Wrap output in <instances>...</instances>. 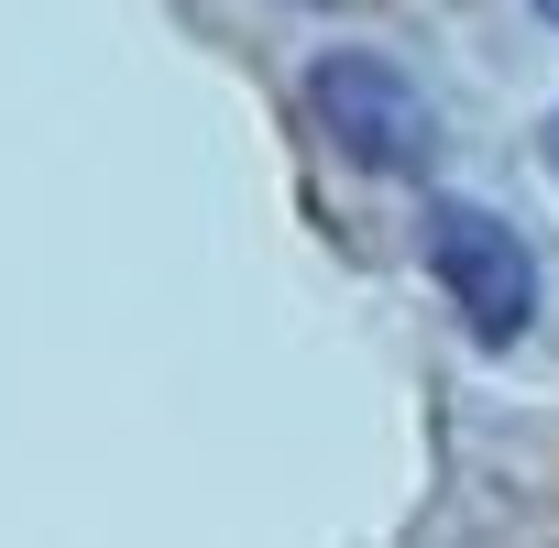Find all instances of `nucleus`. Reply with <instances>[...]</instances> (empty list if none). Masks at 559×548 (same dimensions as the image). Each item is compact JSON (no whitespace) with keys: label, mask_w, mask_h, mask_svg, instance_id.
I'll return each mask as SVG.
<instances>
[{"label":"nucleus","mask_w":559,"mask_h":548,"mask_svg":"<svg viewBox=\"0 0 559 548\" xmlns=\"http://www.w3.org/2000/svg\"><path fill=\"white\" fill-rule=\"evenodd\" d=\"M548 176H559V110H548Z\"/></svg>","instance_id":"nucleus-3"},{"label":"nucleus","mask_w":559,"mask_h":548,"mask_svg":"<svg viewBox=\"0 0 559 548\" xmlns=\"http://www.w3.org/2000/svg\"><path fill=\"white\" fill-rule=\"evenodd\" d=\"M308 110H319V132H330L362 176H428V165H439V99H428L395 56H373V45L319 56V67H308Z\"/></svg>","instance_id":"nucleus-1"},{"label":"nucleus","mask_w":559,"mask_h":548,"mask_svg":"<svg viewBox=\"0 0 559 548\" xmlns=\"http://www.w3.org/2000/svg\"><path fill=\"white\" fill-rule=\"evenodd\" d=\"M428 274H439V297L461 308V330H472L483 352L526 341V319H537V252H526V230H515L504 209L439 198V209H428Z\"/></svg>","instance_id":"nucleus-2"},{"label":"nucleus","mask_w":559,"mask_h":548,"mask_svg":"<svg viewBox=\"0 0 559 548\" xmlns=\"http://www.w3.org/2000/svg\"><path fill=\"white\" fill-rule=\"evenodd\" d=\"M526 12H537V23H559V0H526Z\"/></svg>","instance_id":"nucleus-4"}]
</instances>
